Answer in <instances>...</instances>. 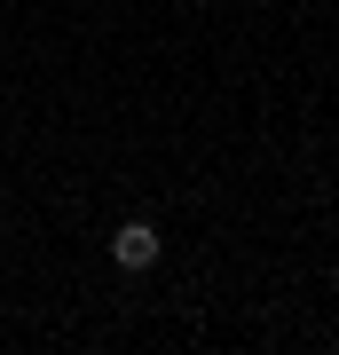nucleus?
Here are the masks:
<instances>
[{"mask_svg":"<svg viewBox=\"0 0 339 355\" xmlns=\"http://www.w3.org/2000/svg\"><path fill=\"white\" fill-rule=\"evenodd\" d=\"M158 245H166V237H158L150 221H119V229H111V261L126 268V277H134V268H150V261H158Z\"/></svg>","mask_w":339,"mask_h":355,"instance_id":"f257e3e1","label":"nucleus"}]
</instances>
